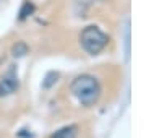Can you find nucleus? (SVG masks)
Masks as SVG:
<instances>
[{"label": "nucleus", "instance_id": "nucleus-1", "mask_svg": "<svg viewBox=\"0 0 146 138\" xmlns=\"http://www.w3.org/2000/svg\"><path fill=\"white\" fill-rule=\"evenodd\" d=\"M70 91L75 96V99L84 107H91L94 104H98L101 94H102V88H101V83L98 81V78L88 73L76 76L72 81Z\"/></svg>", "mask_w": 146, "mask_h": 138}, {"label": "nucleus", "instance_id": "nucleus-5", "mask_svg": "<svg viewBox=\"0 0 146 138\" xmlns=\"http://www.w3.org/2000/svg\"><path fill=\"white\" fill-rule=\"evenodd\" d=\"M26 52H28V47H26L25 42H18L15 47H13V55H15V57H23Z\"/></svg>", "mask_w": 146, "mask_h": 138}, {"label": "nucleus", "instance_id": "nucleus-2", "mask_svg": "<svg viewBox=\"0 0 146 138\" xmlns=\"http://www.w3.org/2000/svg\"><path fill=\"white\" fill-rule=\"evenodd\" d=\"M109 37L99 26L96 25H88L80 33V44L86 54L89 55H98L107 47Z\"/></svg>", "mask_w": 146, "mask_h": 138}, {"label": "nucleus", "instance_id": "nucleus-4", "mask_svg": "<svg viewBox=\"0 0 146 138\" xmlns=\"http://www.w3.org/2000/svg\"><path fill=\"white\" fill-rule=\"evenodd\" d=\"M76 137H78V127L70 123V125L58 128L57 132H54L50 138H76Z\"/></svg>", "mask_w": 146, "mask_h": 138}, {"label": "nucleus", "instance_id": "nucleus-3", "mask_svg": "<svg viewBox=\"0 0 146 138\" xmlns=\"http://www.w3.org/2000/svg\"><path fill=\"white\" fill-rule=\"evenodd\" d=\"M20 86V81H18V76H16L13 72H8L7 75L2 76L0 80V98H5V96L13 94Z\"/></svg>", "mask_w": 146, "mask_h": 138}]
</instances>
